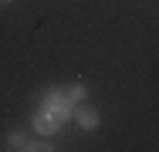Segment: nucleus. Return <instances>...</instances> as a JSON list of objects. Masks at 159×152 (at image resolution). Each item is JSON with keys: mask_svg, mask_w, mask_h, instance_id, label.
I'll list each match as a JSON object with an SVG mask.
<instances>
[{"mask_svg": "<svg viewBox=\"0 0 159 152\" xmlns=\"http://www.w3.org/2000/svg\"><path fill=\"white\" fill-rule=\"evenodd\" d=\"M75 122H78L85 132H95L102 118H98V112H95V108H78V105H75Z\"/></svg>", "mask_w": 159, "mask_h": 152, "instance_id": "obj_1", "label": "nucleus"}, {"mask_svg": "<svg viewBox=\"0 0 159 152\" xmlns=\"http://www.w3.org/2000/svg\"><path fill=\"white\" fill-rule=\"evenodd\" d=\"M34 128H37L41 135H54V132H58V115H51V112L34 115Z\"/></svg>", "mask_w": 159, "mask_h": 152, "instance_id": "obj_2", "label": "nucleus"}, {"mask_svg": "<svg viewBox=\"0 0 159 152\" xmlns=\"http://www.w3.org/2000/svg\"><path fill=\"white\" fill-rule=\"evenodd\" d=\"M7 149H31V145H27V139H24V135H20V132H14V135H7Z\"/></svg>", "mask_w": 159, "mask_h": 152, "instance_id": "obj_3", "label": "nucleus"}, {"mask_svg": "<svg viewBox=\"0 0 159 152\" xmlns=\"http://www.w3.org/2000/svg\"><path fill=\"white\" fill-rule=\"evenodd\" d=\"M0 3H14V0H0Z\"/></svg>", "mask_w": 159, "mask_h": 152, "instance_id": "obj_4", "label": "nucleus"}]
</instances>
